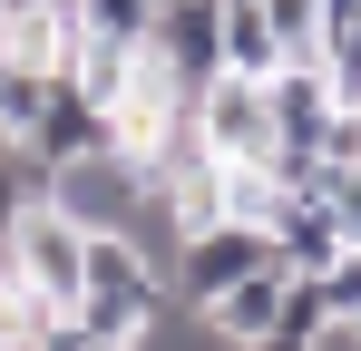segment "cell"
Masks as SVG:
<instances>
[{
  "label": "cell",
  "mask_w": 361,
  "mask_h": 351,
  "mask_svg": "<svg viewBox=\"0 0 361 351\" xmlns=\"http://www.w3.org/2000/svg\"><path fill=\"white\" fill-rule=\"evenodd\" d=\"M49 205H59L68 225H88V234H127L137 225V205H147V166L137 156H78V166H49V185H39Z\"/></svg>",
  "instance_id": "4"
},
{
  "label": "cell",
  "mask_w": 361,
  "mask_h": 351,
  "mask_svg": "<svg viewBox=\"0 0 361 351\" xmlns=\"http://www.w3.org/2000/svg\"><path fill=\"white\" fill-rule=\"evenodd\" d=\"M30 351H98V342H88V332H78L68 312H49V322H39V342H30Z\"/></svg>",
  "instance_id": "17"
},
{
  "label": "cell",
  "mask_w": 361,
  "mask_h": 351,
  "mask_svg": "<svg viewBox=\"0 0 361 351\" xmlns=\"http://www.w3.org/2000/svg\"><path fill=\"white\" fill-rule=\"evenodd\" d=\"M195 147L215 166H274V108H264V78H205L195 88Z\"/></svg>",
  "instance_id": "5"
},
{
  "label": "cell",
  "mask_w": 361,
  "mask_h": 351,
  "mask_svg": "<svg viewBox=\"0 0 361 351\" xmlns=\"http://www.w3.org/2000/svg\"><path fill=\"white\" fill-rule=\"evenodd\" d=\"M225 68L235 78H274L283 68V39H274L264 0H225Z\"/></svg>",
  "instance_id": "11"
},
{
  "label": "cell",
  "mask_w": 361,
  "mask_h": 351,
  "mask_svg": "<svg viewBox=\"0 0 361 351\" xmlns=\"http://www.w3.org/2000/svg\"><path fill=\"white\" fill-rule=\"evenodd\" d=\"M254 264H274V234L264 225H205V234H185L176 244V264H166V302H185V312H205L215 292H235Z\"/></svg>",
  "instance_id": "3"
},
{
  "label": "cell",
  "mask_w": 361,
  "mask_h": 351,
  "mask_svg": "<svg viewBox=\"0 0 361 351\" xmlns=\"http://www.w3.org/2000/svg\"><path fill=\"white\" fill-rule=\"evenodd\" d=\"M283 283H293V273H283V264H254V273H244L235 292H215V302H205V332H215V342H254V332H264V322H274V302H283Z\"/></svg>",
  "instance_id": "9"
},
{
  "label": "cell",
  "mask_w": 361,
  "mask_h": 351,
  "mask_svg": "<svg viewBox=\"0 0 361 351\" xmlns=\"http://www.w3.org/2000/svg\"><path fill=\"white\" fill-rule=\"evenodd\" d=\"M342 332H352V351H361V312H352V322H342Z\"/></svg>",
  "instance_id": "20"
},
{
  "label": "cell",
  "mask_w": 361,
  "mask_h": 351,
  "mask_svg": "<svg viewBox=\"0 0 361 351\" xmlns=\"http://www.w3.org/2000/svg\"><path fill=\"white\" fill-rule=\"evenodd\" d=\"M39 166H78V156H108L118 147V127H108V98H88L68 68H49V98L30 117V137H20Z\"/></svg>",
  "instance_id": "6"
},
{
  "label": "cell",
  "mask_w": 361,
  "mask_h": 351,
  "mask_svg": "<svg viewBox=\"0 0 361 351\" xmlns=\"http://www.w3.org/2000/svg\"><path fill=\"white\" fill-rule=\"evenodd\" d=\"M312 283H322V302H332V322H352V312H361V244H342Z\"/></svg>",
  "instance_id": "15"
},
{
  "label": "cell",
  "mask_w": 361,
  "mask_h": 351,
  "mask_svg": "<svg viewBox=\"0 0 361 351\" xmlns=\"http://www.w3.org/2000/svg\"><path fill=\"white\" fill-rule=\"evenodd\" d=\"M352 10H361V0H322V30H332V20H352Z\"/></svg>",
  "instance_id": "19"
},
{
  "label": "cell",
  "mask_w": 361,
  "mask_h": 351,
  "mask_svg": "<svg viewBox=\"0 0 361 351\" xmlns=\"http://www.w3.org/2000/svg\"><path fill=\"white\" fill-rule=\"evenodd\" d=\"M0 10H10V20H20V10H78V0H0Z\"/></svg>",
  "instance_id": "18"
},
{
  "label": "cell",
  "mask_w": 361,
  "mask_h": 351,
  "mask_svg": "<svg viewBox=\"0 0 361 351\" xmlns=\"http://www.w3.org/2000/svg\"><path fill=\"white\" fill-rule=\"evenodd\" d=\"M322 68H332V88H342V98H361V10L322 30Z\"/></svg>",
  "instance_id": "14"
},
{
  "label": "cell",
  "mask_w": 361,
  "mask_h": 351,
  "mask_svg": "<svg viewBox=\"0 0 361 351\" xmlns=\"http://www.w3.org/2000/svg\"><path fill=\"white\" fill-rule=\"evenodd\" d=\"M157 10H166V0H78V30H88V39H118V49H147Z\"/></svg>",
  "instance_id": "12"
},
{
  "label": "cell",
  "mask_w": 361,
  "mask_h": 351,
  "mask_svg": "<svg viewBox=\"0 0 361 351\" xmlns=\"http://www.w3.org/2000/svg\"><path fill=\"white\" fill-rule=\"evenodd\" d=\"M322 195H332V215H342V234L361 244V166H342V176H322Z\"/></svg>",
  "instance_id": "16"
},
{
  "label": "cell",
  "mask_w": 361,
  "mask_h": 351,
  "mask_svg": "<svg viewBox=\"0 0 361 351\" xmlns=\"http://www.w3.org/2000/svg\"><path fill=\"white\" fill-rule=\"evenodd\" d=\"M264 234H274V264H283V273H322V264L352 244L322 185H274V215H264Z\"/></svg>",
  "instance_id": "8"
},
{
  "label": "cell",
  "mask_w": 361,
  "mask_h": 351,
  "mask_svg": "<svg viewBox=\"0 0 361 351\" xmlns=\"http://www.w3.org/2000/svg\"><path fill=\"white\" fill-rule=\"evenodd\" d=\"M264 20H274L283 58H322V0H264Z\"/></svg>",
  "instance_id": "13"
},
{
  "label": "cell",
  "mask_w": 361,
  "mask_h": 351,
  "mask_svg": "<svg viewBox=\"0 0 361 351\" xmlns=\"http://www.w3.org/2000/svg\"><path fill=\"white\" fill-rule=\"evenodd\" d=\"M68 322L98 351H137L157 322H166V273L137 254V234H88V264H78V302Z\"/></svg>",
  "instance_id": "1"
},
{
  "label": "cell",
  "mask_w": 361,
  "mask_h": 351,
  "mask_svg": "<svg viewBox=\"0 0 361 351\" xmlns=\"http://www.w3.org/2000/svg\"><path fill=\"white\" fill-rule=\"evenodd\" d=\"M147 49L166 58V78L195 98L205 78H225V0H166L157 30H147Z\"/></svg>",
  "instance_id": "7"
},
{
  "label": "cell",
  "mask_w": 361,
  "mask_h": 351,
  "mask_svg": "<svg viewBox=\"0 0 361 351\" xmlns=\"http://www.w3.org/2000/svg\"><path fill=\"white\" fill-rule=\"evenodd\" d=\"M322 342H332V302H322V283H312V273H293V283H283V302H274V322H264L244 351H322Z\"/></svg>",
  "instance_id": "10"
},
{
  "label": "cell",
  "mask_w": 361,
  "mask_h": 351,
  "mask_svg": "<svg viewBox=\"0 0 361 351\" xmlns=\"http://www.w3.org/2000/svg\"><path fill=\"white\" fill-rule=\"evenodd\" d=\"M78 264H88V225H68L49 195H30L20 225H10V283L39 292L49 312H68L78 302Z\"/></svg>",
  "instance_id": "2"
}]
</instances>
